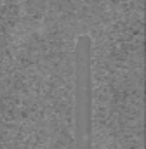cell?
<instances>
[{"label": "cell", "mask_w": 146, "mask_h": 149, "mask_svg": "<svg viewBox=\"0 0 146 149\" xmlns=\"http://www.w3.org/2000/svg\"><path fill=\"white\" fill-rule=\"evenodd\" d=\"M92 40L87 35L75 47V146L92 149Z\"/></svg>", "instance_id": "1"}]
</instances>
